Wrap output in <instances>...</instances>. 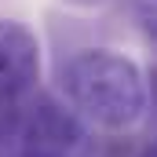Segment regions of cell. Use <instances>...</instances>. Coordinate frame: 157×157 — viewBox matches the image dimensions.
<instances>
[{"label":"cell","instance_id":"obj_1","mask_svg":"<svg viewBox=\"0 0 157 157\" xmlns=\"http://www.w3.org/2000/svg\"><path fill=\"white\" fill-rule=\"evenodd\" d=\"M62 91L80 121L106 132H124L139 124L150 102L143 70L128 55L110 48L77 51L62 66Z\"/></svg>","mask_w":157,"mask_h":157},{"label":"cell","instance_id":"obj_5","mask_svg":"<svg viewBox=\"0 0 157 157\" xmlns=\"http://www.w3.org/2000/svg\"><path fill=\"white\" fill-rule=\"evenodd\" d=\"M135 157H157V139H154V143H146V146H143Z\"/></svg>","mask_w":157,"mask_h":157},{"label":"cell","instance_id":"obj_3","mask_svg":"<svg viewBox=\"0 0 157 157\" xmlns=\"http://www.w3.org/2000/svg\"><path fill=\"white\" fill-rule=\"evenodd\" d=\"M40 77V40L26 22L0 18V110L22 102Z\"/></svg>","mask_w":157,"mask_h":157},{"label":"cell","instance_id":"obj_2","mask_svg":"<svg viewBox=\"0 0 157 157\" xmlns=\"http://www.w3.org/2000/svg\"><path fill=\"white\" fill-rule=\"evenodd\" d=\"M18 157H95V139L73 110L40 95L18 124Z\"/></svg>","mask_w":157,"mask_h":157},{"label":"cell","instance_id":"obj_4","mask_svg":"<svg viewBox=\"0 0 157 157\" xmlns=\"http://www.w3.org/2000/svg\"><path fill=\"white\" fill-rule=\"evenodd\" d=\"M132 11H135L146 40H150V48L157 51V0H132Z\"/></svg>","mask_w":157,"mask_h":157}]
</instances>
